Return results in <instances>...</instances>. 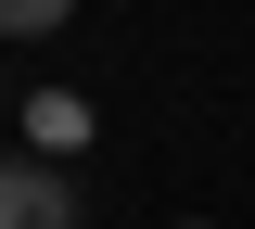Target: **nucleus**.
Segmentation results:
<instances>
[{"instance_id": "f257e3e1", "label": "nucleus", "mask_w": 255, "mask_h": 229, "mask_svg": "<svg viewBox=\"0 0 255 229\" xmlns=\"http://www.w3.org/2000/svg\"><path fill=\"white\" fill-rule=\"evenodd\" d=\"M0 229H77V178L38 165V153H13L0 165Z\"/></svg>"}, {"instance_id": "f03ea898", "label": "nucleus", "mask_w": 255, "mask_h": 229, "mask_svg": "<svg viewBox=\"0 0 255 229\" xmlns=\"http://www.w3.org/2000/svg\"><path fill=\"white\" fill-rule=\"evenodd\" d=\"M51 26H77V0H0V51H26V38H51Z\"/></svg>"}, {"instance_id": "7ed1b4c3", "label": "nucleus", "mask_w": 255, "mask_h": 229, "mask_svg": "<svg viewBox=\"0 0 255 229\" xmlns=\"http://www.w3.org/2000/svg\"><path fill=\"white\" fill-rule=\"evenodd\" d=\"M179 229H217V217H179Z\"/></svg>"}]
</instances>
